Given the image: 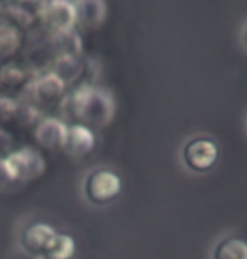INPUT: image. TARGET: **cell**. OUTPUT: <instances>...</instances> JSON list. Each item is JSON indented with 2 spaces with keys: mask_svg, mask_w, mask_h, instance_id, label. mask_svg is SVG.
I'll return each instance as SVG.
<instances>
[{
  "mask_svg": "<svg viewBox=\"0 0 247 259\" xmlns=\"http://www.w3.org/2000/svg\"><path fill=\"white\" fill-rule=\"evenodd\" d=\"M122 192V180L115 171L109 168H98L88 173L83 183L85 198L91 205L104 207L112 203Z\"/></svg>",
  "mask_w": 247,
  "mask_h": 259,
  "instance_id": "obj_2",
  "label": "cell"
},
{
  "mask_svg": "<svg viewBox=\"0 0 247 259\" xmlns=\"http://www.w3.org/2000/svg\"><path fill=\"white\" fill-rule=\"evenodd\" d=\"M76 252V244L75 239L70 234H61L58 232L55 241L51 242V246L47 247L44 252V259H73Z\"/></svg>",
  "mask_w": 247,
  "mask_h": 259,
  "instance_id": "obj_11",
  "label": "cell"
},
{
  "mask_svg": "<svg viewBox=\"0 0 247 259\" xmlns=\"http://www.w3.org/2000/svg\"><path fill=\"white\" fill-rule=\"evenodd\" d=\"M75 9H76V22L81 24L83 27H98L102 21H104V17H105V4L104 2H95L93 4V11H81V7L80 4H78V7H76V4H75Z\"/></svg>",
  "mask_w": 247,
  "mask_h": 259,
  "instance_id": "obj_12",
  "label": "cell"
},
{
  "mask_svg": "<svg viewBox=\"0 0 247 259\" xmlns=\"http://www.w3.org/2000/svg\"><path fill=\"white\" fill-rule=\"evenodd\" d=\"M44 159L34 149L14 151L2 161L4 175L12 182H26L44 173Z\"/></svg>",
  "mask_w": 247,
  "mask_h": 259,
  "instance_id": "obj_3",
  "label": "cell"
},
{
  "mask_svg": "<svg viewBox=\"0 0 247 259\" xmlns=\"http://www.w3.org/2000/svg\"><path fill=\"white\" fill-rule=\"evenodd\" d=\"M66 102L73 124H83L90 129L107 125L115 112L114 102L107 92L86 85L75 90Z\"/></svg>",
  "mask_w": 247,
  "mask_h": 259,
  "instance_id": "obj_1",
  "label": "cell"
},
{
  "mask_svg": "<svg viewBox=\"0 0 247 259\" xmlns=\"http://www.w3.org/2000/svg\"><path fill=\"white\" fill-rule=\"evenodd\" d=\"M183 163L193 173H208L219 161V146L205 136L188 141L181 151Z\"/></svg>",
  "mask_w": 247,
  "mask_h": 259,
  "instance_id": "obj_4",
  "label": "cell"
},
{
  "mask_svg": "<svg viewBox=\"0 0 247 259\" xmlns=\"http://www.w3.org/2000/svg\"><path fill=\"white\" fill-rule=\"evenodd\" d=\"M42 21L53 32H63L73 29L76 24V9L75 4L70 2H50L44 4Z\"/></svg>",
  "mask_w": 247,
  "mask_h": 259,
  "instance_id": "obj_7",
  "label": "cell"
},
{
  "mask_svg": "<svg viewBox=\"0 0 247 259\" xmlns=\"http://www.w3.org/2000/svg\"><path fill=\"white\" fill-rule=\"evenodd\" d=\"M214 259H247V242L240 237H227L215 246Z\"/></svg>",
  "mask_w": 247,
  "mask_h": 259,
  "instance_id": "obj_10",
  "label": "cell"
},
{
  "mask_svg": "<svg viewBox=\"0 0 247 259\" xmlns=\"http://www.w3.org/2000/svg\"><path fill=\"white\" fill-rule=\"evenodd\" d=\"M66 129L68 125L65 122H61L60 119H53V117H47V119H42L36 127V143L42 146L46 149H63V144H65V138H66Z\"/></svg>",
  "mask_w": 247,
  "mask_h": 259,
  "instance_id": "obj_8",
  "label": "cell"
},
{
  "mask_svg": "<svg viewBox=\"0 0 247 259\" xmlns=\"http://www.w3.org/2000/svg\"><path fill=\"white\" fill-rule=\"evenodd\" d=\"M65 89H66V83L63 81L60 76H56L55 73H50V75H44L42 78L37 80V83H36V97L41 102L51 104V102L61 99Z\"/></svg>",
  "mask_w": 247,
  "mask_h": 259,
  "instance_id": "obj_9",
  "label": "cell"
},
{
  "mask_svg": "<svg viewBox=\"0 0 247 259\" xmlns=\"http://www.w3.org/2000/svg\"><path fill=\"white\" fill-rule=\"evenodd\" d=\"M55 227L46 222H34L31 224L21 236V246L32 256H44L47 247L56 237Z\"/></svg>",
  "mask_w": 247,
  "mask_h": 259,
  "instance_id": "obj_6",
  "label": "cell"
},
{
  "mask_svg": "<svg viewBox=\"0 0 247 259\" xmlns=\"http://www.w3.org/2000/svg\"><path fill=\"white\" fill-rule=\"evenodd\" d=\"M96 138L93 129L83 124H70L66 129L63 151L71 158H85L95 149Z\"/></svg>",
  "mask_w": 247,
  "mask_h": 259,
  "instance_id": "obj_5",
  "label": "cell"
},
{
  "mask_svg": "<svg viewBox=\"0 0 247 259\" xmlns=\"http://www.w3.org/2000/svg\"><path fill=\"white\" fill-rule=\"evenodd\" d=\"M244 45L247 48V27H245V31H244Z\"/></svg>",
  "mask_w": 247,
  "mask_h": 259,
  "instance_id": "obj_13",
  "label": "cell"
}]
</instances>
